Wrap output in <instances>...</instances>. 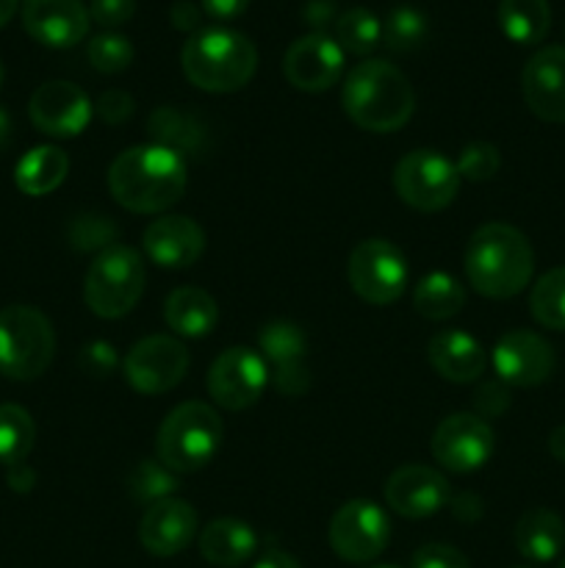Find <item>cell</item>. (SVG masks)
I'll return each instance as SVG.
<instances>
[{
  "instance_id": "obj_6",
  "label": "cell",
  "mask_w": 565,
  "mask_h": 568,
  "mask_svg": "<svg viewBox=\"0 0 565 568\" xmlns=\"http://www.w3.org/2000/svg\"><path fill=\"white\" fill-rule=\"evenodd\" d=\"M144 270L142 255L125 244L103 250L94 255L83 277V300L89 311L100 320H122L138 305L144 294Z\"/></svg>"
},
{
  "instance_id": "obj_7",
  "label": "cell",
  "mask_w": 565,
  "mask_h": 568,
  "mask_svg": "<svg viewBox=\"0 0 565 568\" xmlns=\"http://www.w3.org/2000/svg\"><path fill=\"white\" fill-rule=\"evenodd\" d=\"M55 353V333L48 316L33 305L0 311V375L9 381H37Z\"/></svg>"
},
{
  "instance_id": "obj_4",
  "label": "cell",
  "mask_w": 565,
  "mask_h": 568,
  "mask_svg": "<svg viewBox=\"0 0 565 568\" xmlns=\"http://www.w3.org/2000/svg\"><path fill=\"white\" fill-rule=\"evenodd\" d=\"M183 72L197 89L210 94L238 92L258 70V50L249 37L233 28H203L192 33L181 53Z\"/></svg>"
},
{
  "instance_id": "obj_14",
  "label": "cell",
  "mask_w": 565,
  "mask_h": 568,
  "mask_svg": "<svg viewBox=\"0 0 565 568\" xmlns=\"http://www.w3.org/2000/svg\"><path fill=\"white\" fill-rule=\"evenodd\" d=\"M260 358L269 366V383L282 397H302L310 388L308 338L294 322L277 320L258 333Z\"/></svg>"
},
{
  "instance_id": "obj_49",
  "label": "cell",
  "mask_w": 565,
  "mask_h": 568,
  "mask_svg": "<svg viewBox=\"0 0 565 568\" xmlns=\"http://www.w3.org/2000/svg\"><path fill=\"white\" fill-rule=\"evenodd\" d=\"M9 483L17 491H28L33 486V471L25 469V464H17L9 469Z\"/></svg>"
},
{
  "instance_id": "obj_10",
  "label": "cell",
  "mask_w": 565,
  "mask_h": 568,
  "mask_svg": "<svg viewBox=\"0 0 565 568\" xmlns=\"http://www.w3.org/2000/svg\"><path fill=\"white\" fill-rule=\"evenodd\" d=\"M327 541L347 564H369L391 544V519L377 503L352 499L332 514Z\"/></svg>"
},
{
  "instance_id": "obj_51",
  "label": "cell",
  "mask_w": 565,
  "mask_h": 568,
  "mask_svg": "<svg viewBox=\"0 0 565 568\" xmlns=\"http://www.w3.org/2000/svg\"><path fill=\"white\" fill-rule=\"evenodd\" d=\"M17 6H20V0H0V28L14 17Z\"/></svg>"
},
{
  "instance_id": "obj_47",
  "label": "cell",
  "mask_w": 565,
  "mask_h": 568,
  "mask_svg": "<svg viewBox=\"0 0 565 568\" xmlns=\"http://www.w3.org/2000/svg\"><path fill=\"white\" fill-rule=\"evenodd\" d=\"M302 17L316 28V33H321V28H325L327 22L338 20L332 0H308L302 9Z\"/></svg>"
},
{
  "instance_id": "obj_35",
  "label": "cell",
  "mask_w": 565,
  "mask_h": 568,
  "mask_svg": "<svg viewBox=\"0 0 565 568\" xmlns=\"http://www.w3.org/2000/svg\"><path fill=\"white\" fill-rule=\"evenodd\" d=\"M177 488V475L161 460H138L127 475V494L142 505H155L170 499Z\"/></svg>"
},
{
  "instance_id": "obj_26",
  "label": "cell",
  "mask_w": 565,
  "mask_h": 568,
  "mask_svg": "<svg viewBox=\"0 0 565 568\" xmlns=\"http://www.w3.org/2000/svg\"><path fill=\"white\" fill-rule=\"evenodd\" d=\"M515 549L532 564H552L565 547V521L548 508H532L515 525Z\"/></svg>"
},
{
  "instance_id": "obj_42",
  "label": "cell",
  "mask_w": 565,
  "mask_h": 568,
  "mask_svg": "<svg viewBox=\"0 0 565 568\" xmlns=\"http://www.w3.org/2000/svg\"><path fill=\"white\" fill-rule=\"evenodd\" d=\"M136 14V0H92L89 3V17L100 28H120Z\"/></svg>"
},
{
  "instance_id": "obj_30",
  "label": "cell",
  "mask_w": 565,
  "mask_h": 568,
  "mask_svg": "<svg viewBox=\"0 0 565 568\" xmlns=\"http://www.w3.org/2000/svg\"><path fill=\"white\" fill-rule=\"evenodd\" d=\"M465 305V288L449 272H430L415 283L413 308L424 320H452Z\"/></svg>"
},
{
  "instance_id": "obj_15",
  "label": "cell",
  "mask_w": 565,
  "mask_h": 568,
  "mask_svg": "<svg viewBox=\"0 0 565 568\" xmlns=\"http://www.w3.org/2000/svg\"><path fill=\"white\" fill-rule=\"evenodd\" d=\"M282 75L299 92H327L343 75L341 44L327 33H305L282 55Z\"/></svg>"
},
{
  "instance_id": "obj_20",
  "label": "cell",
  "mask_w": 565,
  "mask_h": 568,
  "mask_svg": "<svg viewBox=\"0 0 565 568\" xmlns=\"http://www.w3.org/2000/svg\"><path fill=\"white\" fill-rule=\"evenodd\" d=\"M197 536V510L186 499H161L144 510L138 521V541L153 558L181 555Z\"/></svg>"
},
{
  "instance_id": "obj_9",
  "label": "cell",
  "mask_w": 565,
  "mask_h": 568,
  "mask_svg": "<svg viewBox=\"0 0 565 568\" xmlns=\"http://www.w3.org/2000/svg\"><path fill=\"white\" fill-rule=\"evenodd\" d=\"M352 292L369 305H391L408 288L410 270L402 250L388 239H366L355 244L347 261Z\"/></svg>"
},
{
  "instance_id": "obj_2",
  "label": "cell",
  "mask_w": 565,
  "mask_h": 568,
  "mask_svg": "<svg viewBox=\"0 0 565 568\" xmlns=\"http://www.w3.org/2000/svg\"><path fill=\"white\" fill-rule=\"evenodd\" d=\"M463 266L474 292L491 300H510L530 286L535 253L518 227L487 222L471 233Z\"/></svg>"
},
{
  "instance_id": "obj_54",
  "label": "cell",
  "mask_w": 565,
  "mask_h": 568,
  "mask_svg": "<svg viewBox=\"0 0 565 568\" xmlns=\"http://www.w3.org/2000/svg\"><path fill=\"white\" fill-rule=\"evenodd\" d=\"M557 568H565V558L563 560H559V566Z\"/></svg>"
},
{
  "instance_id": "obj_52",
  "label": "cell",
  "mask_w": 565,
  "mask_h": 568,
  "mask_svg": "<svg viewBox=\"0 0 565 568\" xmlns=\"http://www.w3.org/2000/svg\"><path fill=\"white\" fill-rule=\"evenodd\" d=\"M9 131H11V120L3 109H0V148L9 142Z\"/></svg>"
},
{
  "instance_id": "obj_11",
  "label": "cell",
  "mask_w": 565,
  "mask_h": 568,
  "mask_svg": "<svg viewBox=\"0 0 565 568\" xmlns=\"http://www.w3.org/2000/svg\"><path fill=\"white\" fill-rule=\"evenodd\" d=\"M269 386V366L249 347H227L208 369V394L219 408L244 410Z\"/></svg>"
},
{
  "instance_id": "obj_16",
  "label": "cell",
  "mask_w": 565,
  "mask_h": 568,
  "mask_svg": "<svg viewBox=\"0 0 565 568\" xmlns=\"http://www.w3.org/2000/svg\"><path fill=\"white\" fill-rule=\"evenodd\" d=\"M31 122L53 139H72L86 131L94 105L81 87L70 81H48L31 94Z\"/></svg>"
},
{
  "instance_id": "obj_46",
  "label": "cell",
  "mask_w": 565,
  "mask_h": 568,
  "mask_svg": "<svg viewBox=\"0 0 565 568\" xmlns=\"http://www.w3.org/2000/svg\"><path fill=\"white\" fill-rule=\"evenodd\" d=\"M199 6L214 20H236L238 14L247 11L249 0H199Z\"/></svg>"
},
{
  "instance_id": "obj_44",
  "label": "cell",
  "mask_w": 565,
  "mask_h": 568,
  "mask_svg": "<svg viewBox=\"0 0 565 568\" xmlns=\"http://www.w3.org/2000/svg\"><path fill=\"white\" fill-rule=\"evenodd\" d=\"M446 508H452L454 519L465 521V525H474V521H480L482 516H485V503L471 491L454 494V497L449 499Z\"/></svg>"
},
{
  "instance_id": "obj_33",
  "label": "cell",
  "mask_w": 565,
  "mask_h": 568,
  "mask_svg": "<svg viewBox=\"0 0 565 568\" xmlns=\"http://www.w3.org/2000/svg\"><path fill=\"white\" fill-rule=\"evenodd\" d=\"M336 42L341 44L343 53H374L377 44L382 42V22L363 6H355V9H347L336 20Z\"/></svg>"
},
{
  "instance_id": "obj_27",
  "label": "cell",
  "mask_w": 565,
  "mask_h": 568,
  "mask_svg": "<svg viewBox=\"0 0 565 568\" xmlns=\"http://www.w3.org/2000/svg\"><path fill=\"white\" fill-rule=\"evenodd\" d=\"M66 172H70V159L61 148L53 144H42L33 148L17 161L14 183L22 194L28 197H44V194L55 192L64 183Z\"/></svg>"
},
{
  "instance_id": "obj_50",
  "label": "cell",
  "mask_w": 565,
  "mask_h": 568,
  "mask_svg": "<svg viewBox=\"0 0 565 568\" xmlns=\"http://www.w3.org/2000/svg\"><path fill=\"white\" fill-rule=\"evenodd\" d=\"M548 453H552L554 460L565 464V425H557L548 436Z\"/></svg>"
},
{
  "instance_id": "obj_25",
  "label": "cell",
  "mask_w": 565,
  "mask_h": 568,
  "mask_svg": "<svg viewBox=\"0 0 565 568\" xmlns=\"http://www.w3.org/2000/svg\"><path fill=\"white\" fill-rule=\"evenodd\" d=\"M164 322L183 338H203L219 322V305L205 288L181 286L166 297Z\"/></svg>"
},
{
  "instance_id": "obj_24",
  "label": "cell",
  "mask_w": 565,
  "mask_h": 568,
  "mask_svg": "<svg viewBox=\"0 0 565 568\" xmlns=\"http://www.w3.org/2000/svg\"><path fill=\"white\" fill-rule=\"evenodd\" d=\"M199 555L210 566L238 568L247 564L258 549V536L253 527L242 519H214L203 532H199Z\"/></svg>"
},
{
  "instance_id": "obj_34",
  "label": "cell",
  "mask_w": 565,
  "mask_h": 568,
  "mask_svg": "<svg viewBox=\"0 0 565 568\" xmlns=\"http://www.w3.org/2000/svg\"><path fill=\"white\" fill-rule=\"evenodd\" d=\"M427 33H430L427 17L415 6H397L382 22V44L399 55L415 53L427 42Z\"/></svg>"
},
{
  "instance_id": "obj_18",
  "label": "cell",
  "mask_w": 565,
  "mask_h": 568,
  "mask_svg": "<svg viewBox=\"0 0 565 568\" xmlns=\"http://www.w3.org/2000/svg\"><path fill=\"white\" fill-rule=\"evenodd\" d=\"M452 499L449 480L432 466L408 464L386 483V503L402 519H427L443 510Z\"/></svg>"
},
{
  "instance_id": "obj_23",
  "label": "cell",
  "mask_w": 565,
  "mask_h": 568,
  "mask_svg": "<svg viewBox=\"0 0 565 568\" xmlns=\"http://www.w3.org/2000/svg\"><path fill=\"white\" fill-rule=\"evenodd\" d=\"M427 355H430L432 369L449 383H474L485 375V347H482L480 338H474L465 331H458V327L435 333L430 338Z\"/></svg>"
},
{
  "instance_id": "obj_17",
  "label": "cell",
  "mask_w": 565,
  "mask_h": 568,
  "mask_svg": "<svg viewBox=\"0 0 565 568\" xmlns=\"http://www.w3.org/2000/svg\"><path fill=\"white\" fill-rule=\"evenodd\" d=\"M493 369L507 386H541L554 372V349L532 331H510L493 347Z\"/></svg>"
},
{
  "instance_id": "obj_1",
  "label": "cell",
  "mask_w": 565,
  "mask_h": 568,
  "mask_svg": "<svg viewBox=\"0 0 565 568\" xmlns=\"http://www.w3.org/2000/svg\"><path fill=\"white\" fill-rule=\"evenodd\" d=\"M186 161L161 144H138L114 159L109 170L111 197L133 214H161L183 197Z\"/></svg>"
},
{
  "instance_id": "obj_12",
  "label": "cell",
  "mask_w": 565,
  "mask_h": 568,
  "mask_svg": "<svg viewBox=\"0 0 565 568\" xmlns=\"http://www.w3.org/2000/svg\"><path fill=\"white\" fill-rule=\"evenodd\" d=\"M493 447H496L493 427L476 414L446 416L435 427L430 444L438 466H443L446 471H458V475L482 469L491 460Z\"/></svg>"
},
{
  "instance_id": "obj_22",
  "label": "cell",
  "mask_w": 565,
  "mask_h": 568,
  "mask_svg": "<svg viewBox=\"0 0 565 568\" xmlns=\"http://www.w3.org/2000/svg\"><path fill=\"white\" fill-rule=\"evenodd\" d=\"M147 258L161 270H188L205 250V233L188 216H161L142 236Z\"/></svg>"
},
{
  "instance_id": "obj_32",
  "label": "cell",
  "mask_w": 565,
  "mask_h": 568,
  "mask_svg": "<svg viewBox=\"0 0 565 568\" xmlns=\"http://www.w3.org/2000/svg\"><path fill=\"white\" fill-rule=\"evenodd\" d=\"M530 311L541 327L565 333V266L537 277L530 294Z\"/></svg>"
},
{
  "instance_id": "obj_36",
  "label": "cell",
  "mask_w": 565,
  "mask_h": 568,
  "mask_svg": "<svg viewBox=\"0 0 565 568\" xmlns=\"http://www.w3.org/2000/svg\"><path fill=\"white\" fill-rule=\"evenodd\" d=\"M66 239L81 253H94V250L103 253V250L114 247L116 225L103 214H81L66 227Z\"/></svg>"
},
{
  "instance_id": "obj_43",
  "label": "cell",
  "mask_w": 565,
  "mask_h": 568,
  "mask_svg": "<svg viewBox=\"0 0 565 568\" xmlns=\"http://www.w3.org/2000/svg\"><path fill=\"white\" fill-rule=\"evenodd\" d=\"M97 116L109 125H122L125 120H131L133 114V98L122 89H109L97 98V105H94Z\"/></svg>"
},
{
  "instance_id": "obj_53",
  "label": "cell",
  "mask_w": 565,
  "mask_h": 568,
  "mask_svg": "<svg viewBox=\"0 0 565 568\" xmlns=\"http://www.w3.org/2000/svg\"><path fill=\"white\" fill-rule=\"evenodd\" d=\"M0 83H3V61H0Z\"/></svg>"
},
{
  "instance_id": "obj_37",
  "label": "cell",
  "mask_w": 565,
  "mask_h": 568,
  "mask_svg": "<svg viewBox=\"0 0 565 568\" xmlns=\"http://www.w3.org/2000/svg\"><path fill=\"white\" fill-rule=\"evenodd\" d=\"M89 64L103 75H116V72L127 70L133 61V44L131 39L120 37V33H97L86 48Z\"/></svg>"
},
{
  "instance_id": "obj_40",
  "label": "cell",
  "mask_w": 565,
  "mask_h": 568,
  "mask_svg": "<svg viewBox=\"0 0 565 568\" xmlns=\"http://www.w3.org/2000/svg\"><path fill=\"white\" fill-rule=\"evenodd\" d=\"M510 408V392L507 383L502 381H485L474 392V410L480 419H496Z\"/></svg>"
},
{
  "instance_id": "obj_38",
  "label": "cell",
  "mask_w": 565,
  "mask_h": 568,
  "mask_svg": "<svg viewBox=\"0 0 565 568\" xmlns=\"http://www.w3.org/2000/svg\"><path fill=\"white\" fill-rule=\"evenodd\" d=\"M454 166H458L460 181L482 183V181H491V178L496 175L499 166H502V155H499L496 144L471 142L465 144Z\"/></svg>"
},
{
  "instance_id": "obj_28",
  "label": "cell",
  "mask_w": 565,
  "mask_h": 568,
  "mask_svg": "<svg viewBox=\"0 0 565 568\" xmlns=\"http://www.w3.org/2000/svg\"><path fill=\"white\" fill-rule=\"evenodd\" d=\"M147 133L153 144L175 150L177 155H192L205 148V128L194 114L172 105H161L147 120Z\"/></svg>"
},
{
  "instance_id": "obj_45",
  "label": "cell",
  "mask_w": 565,
  "mask_h": 568,
  "mask_svg": "<svg viewBox=\"0 0 565 568\" xmlns=\"http://www.w3.org/2000/svg\"><path fill=\"white\" fill-rule=\"evenodd\" d=\"M170 20L177 31L194 33L199 28V20H203V11H199V6H194L192 0H177L170 9Z\"/></svg>"
},
{
  "instance_id": "obj_3",
  "label": "cell",
  "mask_w": 565,
  "mask_h": 568,
  "mask_svg": "<svg viewBox=\"0 0 565 568\" xmlns=\"http://www.w3.org/2000/svg\"><path fill=\"white\" fill-rule=\"evenodd\" d=\"M341 105L360 131L393 133L402 131L413 116L415 92L399 67L391 61L369 59L349 70Z\"/></svg>"
},
{
  "instance_id": "obj_41",
  "label": "cell",
  "mask_w": 565,
  "mask_h": 568,
  "mask_svg": "<svg viewBox=\"0 0 565 568\" xmlns=\"http://www.w3.org/2000/svg\"><path fill=\"white\" fill-rule=\"evenodd\" d=\"M78 364H81V369L86 372L89 377H109L114 375L120 358H116V349L111 347L109 342H92L81 349Z\"/></svg>"
},
{
  "instance_id": "obj_5",
  "label": "cell",
  "mask_w": 565,
  "mask_h": 568,
  "mask_svg": "<svg viewBox=\"0 0 565 568\" xmlns=\"http://www.w3.org/2000/svg\"><path fill=\"white\" fill-rule=\"evenodd\" d=\"M222 444V419L205 403H183L164 419L155 442L158 460L175 475H192L216 458Z\"/></svg>"
},
{
  "instance_id": "obj_48",
  "label": "cell",
  "mask_w": 565,
  "mask_h": 568,
  "mask_svg": "<svg viewBox=\"0 0 565 568\" xmlns=\"http://www.w3.org/2000/svg\"><path fill=\"white\" fill-rule=\"evenodd\" d=\"M253 568H302L299 566L297 558H291L288 552H282V549H269V552H264L258 558V564Z\"/></svg>"
},
{
  "instance_id": "obj_39",
  "label": "cell",
  "mask_w": 565,
  "mask_h": 568,
  "mask_svg": "<svg viewBox=\"0 0 565 568\" xmlns=\"http://www.w3.org/2000/svg\"><path fill=\"white\" fill-rule=\"evenodd\" d=\"M413 568H471L469 558L452 544H424L415 549Z\"/></svg>"
},
{
  "instance_id": "obj_13",
  "label": "cell",
  "mask_w": 565,
  "mask_h": 568,
  "mask_svg": "<svg viewBox=\"0 0 565 568\" xmlns=\"http://www.w3.org/2000/svg\"><path fill=\"white\" fill-rule=\"evenodd\" d=\"M188 369V349L175 336H147L131 347L125 358V381L144 397L166 394L183 381Z\"/></svg>"
},
{
  "instance_id": "obj_8",
  "label": "cell",
  "mask_w": 565,
  "mask_h": 568,
  "mask_svg": "<svg viewBox=\"0 0 565 568\" xmlns=\"http://www.w3.org/2000/svg\"><path fill=\"white\" fill-rule=\"evenodd\" d=\"M399 200L421 214H435L454 203L460 192L458 166L438 150H413L393 170Z\"/></svg>"
},
{
  "instance_id": "obj_29",
  "label": "cell",
  "mask_w": 565,
  "mask_h": 568,
  "mask_svg": "<svg viewBox=\"0 0 565 568\" xmlns=\"http://www.w3.org/2000/svg\"><path fill=\"white\" fill-rule=\"evenodd\" d=\"M499 28L515 44H537L552 28L548 0H499Z\"/></svg>"
},
{
  "instance_id": "obj_55",
  "label": "cell",
  "mask_w": 565,
  "mask_h": 568,
  "mask_svg": "<svg viewBox=\"0 0 565 568\" xmlns=\"http://www.w3.org/2000/svg\"><path fill=\"white\" fill-rule=\"evenodd\" d=\"M374 568H397V566H374Z\"/></svg>"
},
{
  "instance_id": "obj_21",
  "label": "cell",
  "mask_w": 565,
  "mask_h": 568,
  "mask_svg": "<svg viewBox=\"0 0 565 568\" xmlns=\"http://www.w3.org/2000/svg\"><path fill=\"white\" fill-rule=\"evenodd\" d=\"M89 9L81 0H25L22 26L44 48H72L89 31Z\"/></svg>"
},
{
  "instance_id": "obj_19",
  "label": "cell",
  "mask_w": 565,
  "mask_h": 568,
  "mask_svg": "<svg viewBox=\"0 0 565 568\" xmlns=\"http://www.w3.org/2000/svg\"><path fill=\"white\" fill-rule=\"evenodd\" d=\"M521 92L532 114L543 122H565V48L537 50L521 72Z\"/></svg>"
},
{
  "instance_id": "obj_31",
  "label": "cell",
  "mask_w": 565,
  "mask_h": 568,
  "mask_svg": "<svg viewBox=\"0 0 565 568\" xmlns=\"http://www.w3.org/2000/svg\"><path fill=\"white\" fill-rule=\"evenodd\" d=\"M37 442V425L22 405H0V464L17 466L25 464Z\"/></svg>"
}]
</instances>
